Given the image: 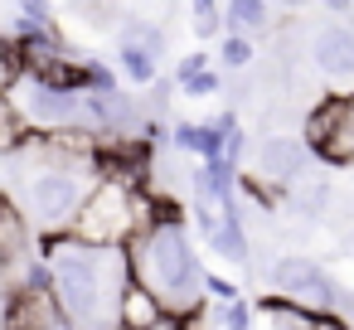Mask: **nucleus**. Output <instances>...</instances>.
Wrapping results in <instances>:
<instances>
[{
    "label": "nucleus",
    "mask_w": 354,
    "mask_h": 330,
    "mask_svg": "<svg viewBox=\"0 0 354 330\" xmlns=\"http://www.w3.org/2000/svg\"><path fill=\"white\" fill-rule=\"evenodd\" d=\"M35 253L54 267V301L73 330H117V296L131 277L127 248H88L73 233H39Z\"/></svg>",
    "instance_id": "nucleus-1"
},
{
    "label": "nucleus",
    "mask_w": 354,
    "mask_h": 330,
    "mask_svg": "<svg viewBox=\"0 0 354 330\" xmlns=\"http://www.w3.org/2000/svg\"><path fill=\"white\" fill-rule=\"evenodd\" d=\"M127 267L146 291L160 296L170 315H189L204 306V267L175 204H165L160 219L127 243Z\"/></svg>",
    "instance_id": "nucleus-2"
},
{
    "label": "nucleus",
    "mask_w": 354,
    "mask_h": 330,
    "mask_svg": "<svg viewBox=\"0 0 354 330\" xmlns=\"http://www.w3.org/2000/svg\"><path fill=\"white\" fill-rule=\"evenodd\" d=\"M165 204H170V199H156V194L141 190V185L97 180L64 233H73V238L88 243V248H127L141 228H151V223L160 219Z\"/></svg>",
    "instance_id": "nucleus-3"
},
{
    "label": "nucleus",
    "mask_w": 354,
    "mask_h": 330,
    "mask_svg": "<svg viewBox=\"0 0 354 330\" xmlns=\"http://www.w3.org/2000/svg\"><path fill=\"white\" fill-rule=\"evenodd\" d=\"M93 185H97V165H35L30 180L20 185V214L30 219L35 238L64 233Z\"/></svg>",
    "instance_id": "nucleus-4"
},
{
    "label": "nucleus",
    "mask_w": 354,
    "mask_h": 330,
    "mask_svg": "<svg viewBox=\"0 0 354 330\" xmlns=\"http://www.w3.org/2000/svg\"><path fill=\"white\" fill-rule=\"evenodd\" d=\"M267 282H272L277 296H286V301H296V306H306V311H315V315L339 311V296H344V286H339L315 257H306V253H281V257L272 262Z\"/></svg>",
    "instance_id": "nucleus-5"
},
{
    "label": "nucleus",
    "mask_w": 354,
    "mask_h": 330,
    "mask_svg": "<svg viewBox=\"0 0 354 330\" xmlns=\"http://www.w3.org/2000/svg\"><path fill=\"white\" fill-rule=\"evenodd\" d=\"M306 165H310V151H306V141H296V136H267V141L257 146V175H262L267 185H277V190L306 180Z\"/></svg>",
    "instance_id": "nucleus-6"
},
{
    "label": "nucleus",
    "mask_w": 354,
    "mask_h": 330,
    "mask_svg": "<svg viewBox=\"0 0 354 330\" xmlns=\"http://www.w3.org/2000/svg\"><path fill=\"white\" fill-rule=\"evenodd\" d=\"M6 330H73L59 311L54 291H10L6 296Z\"/></svg>",
    "instance_id": "nucleus-7"
},
{
    "label": "nucleus",
    "mask_w": 354,
    "mask_h": 330,
    "mask_svg": "<svg viewBox=\"0 0 354 330\" xmlns=\"http://www.w3.org/2000/svg\"><path fill=\"white\" fill-rule=\"evenodd\" d=\"M310 59L325 78H349L354 73V30L349 25H325L310 35Z\"/></svg>",
    "instance_id": "nucleus-8"
},
{
    "label": "nucleus",
    "mask_w": 354,
    "mask_h": 330,
    "mask_svg": "<svg viewBox=\"0 0 354 330\" xmlns=\"http://www.w3.org/2000/svg\"><path fill=\"white\" fill-rule=\"evenodd\" d=\"M30 253H35V228H30V219L20 214V204H10L6 194H0V272L15 267V262L30 257Z\"/></svg>",
    "instance_id": "nucleus-9"
},
{
    "label": "nucleus",
    "mask_w": 354,
    "mask_h": 330,
    "mask_svg": "<svg viewBox=\"0 0 354 330\" xmlns=\"http://www.w3.org/2000/svg\"><path fill=\"white\" fill-rule=\"evenodd\" d=\"M160 315H170V311L160 306V296L146 291L136 277H127V286H122V296H117V325H122V330H151Z\"/></svg>",
    "instance_id": "nucleus-10"
},
{
    "label": "nucleus",
    "mask_w": 354,
    "mask_h": 330,
    "mask_svg": "<svg viewBox=\"0 0 354 330\" xmlns=\"http://www.w3.org/2000/svg\"><path fill=\"white\" fill-rule=\"evenodd\" d=\"M189 185H194V199H209V204H218L223 194H233L238 190V165L233 161H199V170H189Z\"/></svg>",
    "instance_id": "nucleus-11"
},
{
    "label": "nucleus",
    "mask_w": 354,
    "mask_h": 330,
    "mask_svg": "<svg viewBox=\"0 0 354 330\" xmlns=\"http://www.w3.org/2000/svg\"><path fill=\"white\" fill-rule=\"evenodd\" d=\"M344 112H349V93L320 98V102L306 112V136H301V141H306V151H315V146H320V141H325V136L344 122Z\"/></svg>",
    "instance_id": "nucleus-12"
},
{
    "label": "nucleus",
    "mask_w": 354,
    "mask_h": 330,
    "mask_svg": "<svg viewBox=\"0 0 354 330\" xmlns=\"http://www.w3.org/2000/svg\"><path fill=\"white\" fill-rule=\"evenodd\" d=\"M310 156H315L320 165H335V170H349V165H354V93H349V112H344V122H339V127H335Z\"/></svg>",
    "instance_id": "nucleus-13"
},
{
    "label": "nucleus",
    "mask_w": 354,
    "mask_h": 330,
    "mask_svg": "<svg viewBox=\"0 0 354 330\" xmlns=\"http://www.w3.org/2000/svg\"><path fill=\"white\" fill-rule=\"evenodd\" d=\"M204 243H209V253L228 257L233 267H248V262H252V243H248V228H243L238 219H223V214H218V228H214Z\"/></svg>",
    "instance_id": "nucleus-14"
},
{
    "label": "nucleus",
    "mask_w": 354,
    "mask_h": 330,
    "mask_svg": "<svg viewBox=\"0 0 354 330\" xmlns=\"http://www.w3.org/2000/svg\"><path fill=\"white\" fill-rule=\"evenodd\" d=\"M257 311L272 320V330H320V315L315 311H306V306H296V301H286V296H262L257 301Z\"/></svg>",
    "instance_id": "nucleus-15"
},
{
    "label": "nucleus",
    "mask_w": 354,
    "mask_h": 330,
    "mask_svg": "<svg viewBox=\"0 0 354 330\" xmlns=\"http://www.w3.org/2000/svg\"><path fill=\"white\" fill-rule=\"evenodd\" d=\"M117 68H122V78L127 83H136V88H151L156 78H160V59L151 54V49H141V44H117Z\"/></svg>",
    "instance_id": "nucleus-16"
},
{
    "label": "nucleus",
    "mask_w": 354,
    "mask_h": 330,
    "mask_svg": "<svg viewBox=\"0 0 354 330\" xmlns=\"http://www.w3.org/2000/svg\"><path fill=\"white\" fill-rule=\"evenodd\" d=\"M223 30L243 35V39L267 30V0H228V6H223Z\"/></svg>",
    "instance_id": "nucleus-17"
},
{
    "label": "nucleus",
    "mask_w": 354,
    "mask_h": 330,
    "mask_svg": "<svg viewBox=\"0 0 354 330\" xmlns=\"http://www.w3.org/2000/svg\"><path fill=\"white\" fill-rule=\"evenodd\" d=\"M30 136H35V131H30V122L20 117V107H15L10 98H0V156L10 161L15 151L30 146Z\"/></svg>",
    "instance_id": "nucleus-18"
},
{
    "label": "nucleus",
    "mask_w": 354,
    "mask_h": 330,
    "mask_svg": "<svg viewBox=\"0 0 354 330\" xmlns=\"http://www.w3.org/2000/svg\"><path fill=\"white\" fill-rule=\"evenodd\" d=\"M122 39H127V44L151 49L156 59L165 54V30H156V25H146V20H127V25H122Z\"/></svg>",
    "instance_id": "nucleus-19"
},
{
    "label": "nucleus",
    "mask_w": 354,
    "mask_h": 330,
    "mask_svg": "<svg viewBox=\"0 0 354 330\" xmlns=\"http://www.w3.org/2000/svg\"><path fill=\"white\" fill-rule=\"evenodd\" d=\"M214 320H218L223 330H252V320H257V306H248V301L238 296V301L218 306V311H214Z\"/></svg>",
    "instance_id": "nucleus-20"
},
{
    "label": "nucleus",
    "mask_w": 354,
    "mask_h": 330,
    "mask_svg": "<svg viewBox=\"0 0 354 330\" xmlns=\"http://www.w3.org/2000/svg\"><path fill=\"white\" fill-rule=\"evenodd\" d=\"M218 59H223V68H228V73H243V68L252 64V39L228 35V39H223V49H218Z\"/></svg>",
    "instance_id": "nucleus-21"
},
{
    "label": "nucleus",
    "mask_w": 354,
    "mask_h": 330,
    "mask_svg": "<svg viewBox=\"0 0 354 330\" xmlns=\"http://www.w3.org/2000/svg\"><path fill=\"white\" fill-rule=\"evenodd\" d=\"M83 93H117V73L102 59H83Z\"/></svg>",
    "instance_id": "nucleus-22"
},
{
    "label": "nucleus",
    "mask_w": 354,
    "mask_h": 330,
    "mask_svg": "<svg viewBox=\"0 0 354 330\" xmlns=\"http://www.w3.org/2000/svg\"><path fill=\"white\" fill-rule=\"evenodd\" d=\"M15 83H20V49H15V39L0 35V98H6Z\"/></svg>",
    "instance_id": "nucleus-23"
},
{
    "label": "nucleus",
    "mask_w": 354,
    "mask_h": 330,
    "mask_svg": "<svg viewBox=\"0 0 354 330\" xmlns=\"http://www.w3.org/2000/svg\"><path fill=\"white\" fill-rule=\"evenodd\" d=\"M185 98H214L218 88H223V78L214 73V68H204V73H194V78H185V83H175Z\"/></svg>",
    "instance_id": "nucleus-24"
},
{
    "label": "nucleus",
    "mask_w": 354,
    "mask_h": 330,
    "mask_svg": "<svg viewBox=\"0 0 354 330\" xmlns=\"http://www.w3.org/2000/svg\"><path fill=\"white\" fill-rule=\"evenodd\" d=\"M204 301H214V306L238 301V282H228V277H218V272H204Z\"/></svg>",
    "instance_id": "nucleus-25"
},
{
    "label": "nucleus",
    "mask_w": 354,
    "mask_h": 330,
    "mask_svg": "<svg viewBox=\"0 0 354 330\" xmlns=\"http://www.w3.org/2000/svg\"><path fill=\"white\" fill-rule=\"evenodd\" d=\"M20 20H35V25H54V6H49V0H20Z\"/></svg>",
    "instance_id": "nucleus-26"
},
{
    "label": "nucleus",
    "mask_w": 354,
    "mask_h": 330,
    "mask_svg": "<svg viewBox=\"0 0 354 330\" xmlns=\"http://www.w3.org/2000/svg\"><path fill=\"white\" fill-rule=\"evenodd\" d=\"M204 68H209V54H185L180 68H175V83H185V78H194V73H204Z\"/></svg>",
    "instance_id": "nucleus-27"
},
{
    "label": "nucleus",
    "mask_w": 354,
    "mask_h": 330,
    "mask_svg": "<svg viewBox=\"0 0 354 330\" xmlns=\"http://www.w3.org/2000/svg\"><path fill=\"white\" fill-rule=\"evenodd\" d=\"M194 30L209 39V35H218V30H223V15H194Z\"/></svg>",
    "instance_id": "nucleus-28"
},
{
    "label": "nucleus",
    "mask_w": 354,
    "mask_h": 330,
    "mask_svg": "<svg viewBox=\"0 0 354 330\" xmlns=\"http://www.w3.org/2000/svg\"><path fill=\"white\" fill-rule=\"evenodd\" d=\"M214 127H218V131H238V117H233V112H218Z\"/></svg>",
    "instance_id": "nucleus-29"
},
{
    "label": "nucleus",
    "mask_w": 354,
    "mask_h": 330,
    "mask_svg": "<svg viewBox=\"0 0 354 330\" xmlns=\"http://www.w3.org/2000/svg\"><path fill=\"white\" fill-rule=\"evenodd\" d=\"M189 6H194V15H218V10H214V0H189Z\"/></svg>",
    "instance_id": "nucleus-30"
},
{
    "label": "nucleus",
    "mask_w": 354,
    "mask_h": 330,
    "mask_svg": "<svg viewBox=\"0 0 354 330\" xmlns=\"http://www.w3.org/2000/svg\"><path fill=\"white\" fill-rule=\"evenodd\" d=\"M320 6H325V10H349L354 0H320Z\"/></svg>",
    "instance_id": "nucleus-31"
},
{
    "label": "nucleus",
    "mask_w": 354,
    "mask_h": 330,
    "mask_svg": "<svg viewBox=\"0 0 354 330\" xmlns=\"http://www.w3.org/2000/svg\"><path fill=\"white\" fill-rule=\"evenodd\" d=\"M78 6H93V0H78Z\"/></svg>",
    "instance_id": "nucleus-32"
}]
</instances>
